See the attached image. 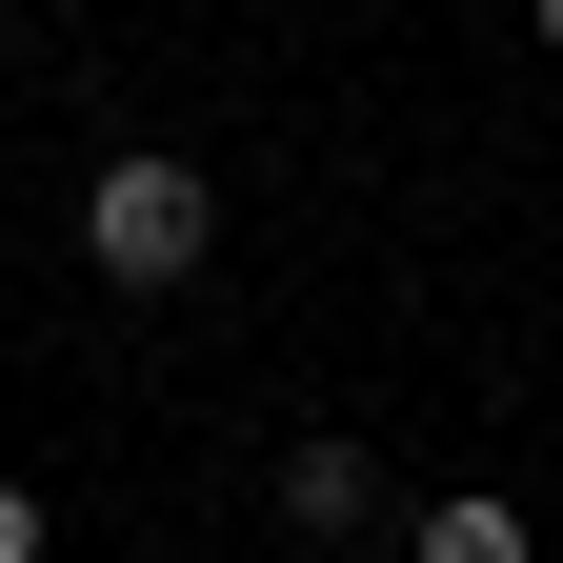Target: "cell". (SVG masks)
I'll return each instance as SVG.
<instances>
[{
  "mask_svg": "<svg viewBox=\"0 0 563 563\" xmlns=\"http://www.w3.org/2000/svg\"><path fill=\"white\" fill-rule=\"evenodd\" d=\"M201 242H222V201H201V162H101V201H81V262L121 282V302H162V282H201Z\"/></svg>",
  "mask_w": 563,
  "mask_h": 563,
  "instance_id": "1",
  "label": "cell"
},
{
  "mask_svg": "<svg viewBox=\"0 0 563 563\" xmlns=\"http://www.w3.org/2000/svg\"><path fill=\"white\" fill-rule=\"evenodd\" d=\"M363 504H383L363 443H302V463H282V523H363Z\"/></svg>",
  "mask_w": 563,
  "mask_h": 563,
  "instance_id": "2",
  "label": "cell"
},
{
  "mask_svg": "<svg viewBox=\"0 0 563 563\" xmlns=\"http://www.w3.org/2000/svg\"><path fill=\"white\" fill-rule=\"evenodd\" d=\"M543 41H563V0H543Z\"/></svg>",
  "mask_w": 563,
  "mask_h": 563,
  "instance_id": "4",
  "label": "cell"
},
{
  "mask_svg": "<svg viewBox=\"0 0 563 563\" xmlns=\"http://www.w3.org/2000/svg\"><path fill=\"white\" fill-rule=\"evenodd\" d=\"M0 563H41V504H21V483H0Z\"/></svg>",
  "mask_w": 563,
  "mask_h": 563,
  "instance_id": "3",
  "label": "cell"
}]
</instances>
